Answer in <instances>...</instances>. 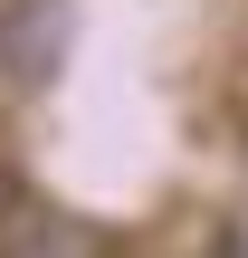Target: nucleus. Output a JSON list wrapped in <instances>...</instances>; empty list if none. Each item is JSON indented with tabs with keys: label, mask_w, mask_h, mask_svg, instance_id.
<instances>
[{
	"label": "nucleus",
	"mask_w": 248,
	"mask_h": 258,
	"mask_svg": "<svg viewBox=\"0 0 248 258\" xmlns=\"http://www.w3.org/2000/svg\"><path fill=\"white\" fill-rule=\"evenodd\" d=\"M48 258H57V249H48Z\"/></svg>",
	"instance_id": "f257e3e1"
}]
</instances>
